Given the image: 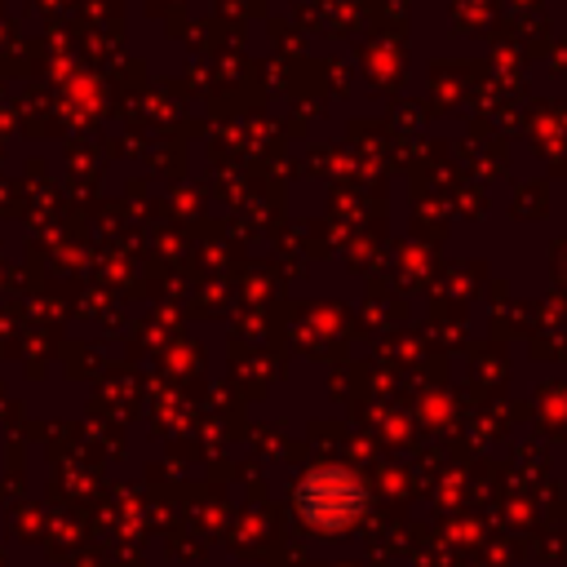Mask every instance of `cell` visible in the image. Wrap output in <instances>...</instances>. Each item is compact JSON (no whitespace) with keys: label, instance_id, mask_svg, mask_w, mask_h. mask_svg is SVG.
<instances>
[{"label":"cell","instance_id":"cell-1","mask_svg":"<svg viewBox=\"0 0 567 567\" xmlns=\"http://www.w3.org/2000/svg\"><path fill=\"white\" fill-rule=\"evenodd\" d=\"M292 509L310 532L341 536L346 527H354L368 514V487L354 470L323 465V470L301 474V483L292 487Z\"/></svg>","mask_w":567,"mask_h":567}]
</instances>
